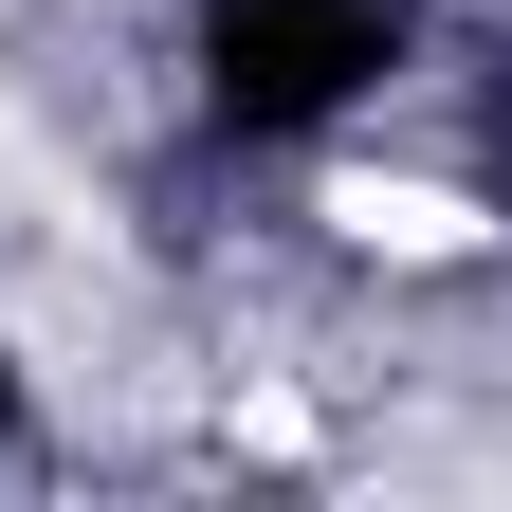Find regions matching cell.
<instances>
[{"label": "cell", "mask_w": 512, "mask_h": 512, "mask_svg": "<svg viewBox=\"0 0 512 512\" xmlns=\"http://www.w3.org/2000/svg\"><path fill=\"white\" fill-rule=\"evenodd\" d=\"M403 74V0H220L202 19V110L238 147H293V128L366 110Z\"/></svg>", "instance_id": "6da1fadb"}]
</instances>
